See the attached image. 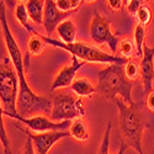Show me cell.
I'll return each mask as SVG.
<instances>
[{"mask_svg":"<svg viewBox=\"0 0 154 154\" xmlns=\"http://www.w3.org/2000/svg\"><path fill=\"white\" fill-rule=\"evenodd\" d=\"M0 25H2L3 36L5 40V45L8 48V52L10 56V59L12 62L17 78H19V97H17V112L21 116L26 117L29 115H33L37 112L49 113L52 112V100L48 96L37 95L32 91L30 88L26 76H25V63L23 57L21 53V49L19 47L17 41L12 36V32L9 27V23L6 20V5L3 0H0Z\"/></svg>","mask_w":154,"mask_h":154,"instance_id":"1","label":"cell"},{"mask_svg":"<svg viewBox=\"0 0 154 154\" xmlns=\"http://www.w3.org/2000/svg\"><path fill=\"white\" fill-rule=\"evenodd\" d=\"M119 107V123L126 139V144L133 148L138 154H144L142 137L144 131V120L142 115V102L126 104L121 97L113 100Z\"/></svg>","mask_w":154,"mask_h":154,"instance_id":"2","label":"cell"},{"mask_svg":"<svg viewBox=\"0 0 154 154\" xmlns=\"http://www.w3.org/2000/svg\"><path fill=\"white\" fill-rule=\"evenodd\" d=\"M132 89L133 82L127 79L122 64H110L97 74L96 91L105 99L115 100L121 97L126 104H133Z\"/></svg>","mask_w":154,"mask_h":154,"instance_id":"3","label":"cell"},{"mask_svg":"<svg viewBox=\"0 0 154 154\" xmlns=\"http://www.w3.org/2000/svg\"><path fill=\"white\" fill-rule=\"evenodd\" d=\"M42 40L45 41L46 45L53 46L56 48L64 49L67 52L72 53V56H75L80 60L89 62V63H104V64H125L130 60L128 58H125L122 56H113L109 54L104 51L99 49L97 47H94L89 43L84 42H74V43H64L62 41L54 40V38L49 36H42Z\"/></svg>","mask_w":154,"mask_h":154,"instance_id":"4","label":"cell"},{"mask_svg":"<svg viewBox=\"0 0 154 154\" xmlns=\"http://www.w3.org/2000/svg\"><path fill=\"white\" fill-rule=\"evenodd\" d=\"M10 58L0 62V101L4 109V115L12 116L17 112V97H19V78L14 66L10 64Z\"/></svg>","mask_w":154,"mask_h":154,"instance_id":"5","label":"cell"},{"mask_svg":"<svg viewBox=\"0 0 154 154\" xmlns=\"http://www.w3.org/2000/svg\"><path fill=\"white\" fill-rule=\"evenodd\" d=\"M52 112L51 120L54 122L70 121L73 119H79L85 115V107L80 99H75L70 94L59 93L56 94L52 101Z\"/></svg>","mask_w":154,"mask_h":154,"instance_id":"6","label":"cell"},{"mask_svg":"<svg viewBox=\"0 0 154 154\" xmlns=\"http://www.w3.org/2000/svg\"><path fill=\"white\" fill-rule=\"evenodd\" d=\"M90 36L91 40L97 45L106 43L111 52L115 53L119 47V37L115 36L111 31L110 21L96 11L90 23Z\"/></svg>","mask_w":154,"mask_h":154,"instance_id":"7","label":"cell"},{"mask_svg":"<svg viewBox=\"0 0 154 154\" xmlns=\"http://www.w3.org/2000/svg\"><path fill=\"white\" fill-rule=\"evenodd\" d=\"M10 117L15 119L16 121H19L23 125H26L35 133H43V132H51V131H68L72 125L70 121L54 122L52 120H48L45 116H35V117L27 119V117H23L21 115L16 113Z\"/></svg>","mask_w":154,"mask_h":154,"instance_id":"8","label":"cell"},{"mask_svg":"<svg viewBox=\"0 0 154 154\" xmlns=\"http://www.w3.org/2000/svg\"><path fill=\"white\" fill-rule=\"evenodd\" d=\"M19 130L26 134V137L31 138L33 147L36 149V154H48L49 149L58 140L70 137L69 131H51V132H43V133H31L29 130H23L21 127H19Z\"/></svg>","mask_w":154,"mask_h":154,"instance_id":"9","label":"cell"},{"mask_svg":"<svg viewBox=\"0 0 154 154\" xmlns=\"http://www.w3.org/2000/svg\"><path fill=\"white\" fill-rule=\"evenodd\" d=\"M76 10L62 11L58 9L56 0H45V14H43V25L47 36H51L58 27V25L68 20L69 16L75 14Z\"/></svg>","mask_w":154,"mask_h":154,"instance_id":"10","label":"cell"},{"mask_svg":"<svg viewBox=\"0 0 154 154\" xmlns=\"http://www.w3.org/2000/svg\"><path fill=\"white\" fill-rule=\"evenodd\" d=\"M140 79L143 83L144 93H150L153 90L154 83V47H143V57L139 64Z\"/></svg>","mask_w":154,"mask_h":154,"instance_id":"11","label":"cell"},{"mask_svg":"<svg viewBox=\"0 0 154 154\" xmlns=\"http://www.w3.org/2000/svg\"><path fill=\"white\" fill-rule=\"evenodd\" d=\"M84 60H80L79 58H76L75 56H72V64L68 67L62 68V70L57 74L56 79L53 80V84L51 86V90L54 91L57 89H63L70 86L72 83L74 82L75 74L78 73V70L84 66Z\"/></svg>","mask_w":154,"mask_h":154,"instance_id":"12","label":"cell"},{"mask_svg":"<svg viewBox=\"0 0 154 154\" xmlns=\"http://www.w3.org/2000/svg\"><path fill=\"white\" fill-rule=\"evenodd\" d=\"M26 10L29 17L41 25L43 23V14H45V0H27L26 3Z\"/></svg>","mask_w":154,"mask_h":154,"instance_id":"13","label":"cell"},{"mask_svg":"<svg viewBox=\"0 0 154 154\" xmlns=\"http://www.w3.org/2000/svg\"><path fill=\"white\" fill-rule=\"evenodd\" d=\"M57 32L60 37L62 42L64 43H74L75 36H76V27L72 20H66L58 25Z\"/></svg>","mask_w":154,"mask_h":154,"instance_id":"14","label":"cell"},{"mask_svg":"<svg viewBox=\"0 0 154 154\" xmlns=\"http://www.w3.org/2000/svg\"><path fill=\"white\" fill-rule=\"evenodd\" d=\"M70 89L80 97H89V96H91L94 93H96V89L93 86V84L86 78L75 79L72 83Z\"/></svg>","mask_w":154,"mask_h":154,"instance_id":"15","label":"cell"},{"mask_svg":"<svg viewBox=\"0 0 154 154\" xmlns=\"http://www.w3.org/2000/svg\"><path fill=\"white\" fill-rule=\"evenodd\" d=\"M69 133H70V137H73L76 140H80V142L86 140L89 138L88 125L80 119H75L70 125Z\"/></svg>","mask_w":154,"mask_h":154,"instance_id":"16","label":"cell"},{"mask_svg":"<svg viewBox=\"0 0 154 154\" xmlns=\"http://www.w3.org/2000/svg\"><path fill=\"white\" fill-rule=\"evenodd\" d=\"M111 130H112V123L109 122L107 123V127L105 130V133H104V137H102V142L100 144V148H99V152L97 154H110L109 153V148H110V136H111ZM128 146L126 144V142H121V146H120V149L117 152V154H125L126 150H127Z\"/></svg>","mask_w":154,"mask_h":154,"instance_id":"17","label":"cell"},{"mask_svg":"<svg viewBox=\"0 0 154 154\" xmlns=\"http://www.w3.org/2000/svg\"><path fill=\"white\" fill-rule=\"evenodd\" d=\"M147 30L142 25H137L134 29V42H136V53L138 57H143V47L146 45Z\"/></svg>","mask_w":154,"mask_h":154,"instance_id":"18","label":"cell"},{"mask_svg":"<svg viewBox=\"0 0 154 154\" xmlns=\"http://www.w3.org/2000/svg\"><path fill=\"white\" fill-rule=\"evenodd\" d=\"M45 45L46 43L42 40L41 33L33 31V36H31L29 40V52L33 56H40L45 49Z\"/></svg>","mask_w":154,"mask_h":154,"instance_id":"19","label":"cell"},{"mask_svg":"<svg viewBox=\"0 0 154 154\" xmlns=\"http://www.w3.org/2000/svg\"><path fill=\"white\" fill-rule=\"evenodd\" d=\"M15 17L17 19V21L22 25V26L26 29L29 32L33 33V27L29 23V14H27V10H26V5L23 4H19L16 6V10H15Z\"/></svg>","mask_w":154,"mask_h":154,"instance_id":"20","label":"cell"},{"mask_svg":"<svg viewBox=\"0 0 154 154\" xmlns=\"http://www.w3.org/2000/svg\"><path fill=\"white\" fill-rule=\"evenodd\" d=\"M3 116H4V109H3V105H2V101H0V142H2V144H3L4 153L5 154H11L10 140H9V137H8V133H6V130H5V126H4Z\"/></svg>","mask_w":154,"mask_h":154,"instance_id":"21","label":"cell"},{"mask_svg":"<svg viewBox=\"0 0 154 154\" xmlns=\"http://www.w3.org/2000/svg\"><path fill=\"white\" fill-rule=\"evenodd\" d=\"M125 74L127 76L128 80L134 82L140 76V70H139V66L134 62V60H128L125 64Z\"/></svg>","mask_w":154,"mask_h":154,"instance_id":"22","label":"cell"},{"mask_svg":"<svg viewBox=\"0 0 154 154\" xmlns=\"http://www.w3.org/2000/svg\"><path fill=\"white\" fill-rule=\"evenodd\" d=\"M137 19H138V22H139V25H142V26H148V25L150 23V21H152V17H153V15H152V9L147 5V4H144L142 8H140L139 10H138V12H137Z\"/></svg>","mask_w":154,"mask_h":154,"instance_id":"23","label":"cell"},{"mask_svg":"<svg viewBox=\"0 0 154 154\" xmlns=\"http://www.w3.org/2000/svg\"><path fill=\"white\" fill-rule=\"evenodd\" d=\"M119 46H120V53H121V56L130 59V57L134 52V43L131 40H123V41H121V43Z\"/></svg>","mask_w":154,"mask_h":154,"instance_id":"24","label":"cell"},{"mask_svg":"<svg viewBox=\"0 0 154 154\" xmlns=\"http://www.w3.org/2000/svg\"><path fill=\"white\" fill-rule=\"evenodd\" d=\"M144 5V0H130L127 3V11L128 14L132 15V16H136L138 10Z\"/></svg>","mask_w":154,"mask_h":154,"instance_id":"25","label":"cell"},{"mask_svg":"<svg viewBox=\"0 0 154 154\" xmlns=\"http://www.w3.org/2000/svg\"><path fill=\"white\" fill-rule=\"evenodd\" d=\"M56 4L58 6V9L62 10V11H72V10H74L73 6H72L70 0H56Z\"/></svg>","mask_w":154,"mask_h":154,"instance_id":"26","label":"cell"},{"mask_svg":"<svg viewBox=\"0 0 154 154\" xmlns=\"http://www.w3.org/2000/svg\"><path fill=\"white\" fill-rule=\"evenodd\" d=\"M22 154H35V147H33V143L30 137H26V142H25Z\"/></svg>","mask_w":154,"mask_h":154,"instance_id":"27","label":"cell"},{"mask_svg":"<svg viewBox=\"0 0 154 154\" xmlns=\"http://www.w3.org/2000/svg\"><path fill=\"white\" fill-rule=\"evenodd\" d=\"M109 3V6L111 10L116 11V10H120L122 9V5H123V0H107Z\"/></svg>","mask_w":154,"mask_h":154,"instance_id":"28","label":"cell"},{"mask_svg":"<svg viewBox=\"0 0 154 154\" xmlns=\"http://www.w3.org/2000/svg\"><path fill=\"white\" fill-rule=\"evenodd\" d=\"M147 106L150 111L154 112V90H152L147 96Z\"/></svg>","mask_w":154,"mask_h":154,"instance_id":"29","label":"cell"},{"mask_svg":"<svg viewBox=\"0 0 154 154\" xmlns=\"http://www.w3.org/2000/svg\"><path fill=\"white\" fill-rule=\"evenodd\" d=\"M70 3H72V6H73L74 10H78L79 6H80L82 3H83V0H70Z\"/></svg>","mask_w":154,"mask_h":154,"instance_id":"30","label":"cell"},{"mask_svg":"<svg viewBox=\"0 0 154 154\" xmlns=\"http://www.w3.org/2000/svg\"><path fill=\"white\" fill-rule=\"evenodd\" d=\"M3 2L5 3V5L10 9H14L15 8V0H3Z\"/></svg>","mask_w":154,"mask_h":154,"instance_id":"31","label":"cell"},{"mask_svg":"<svg viewBox=\"0 0 154 154\" xmlns=\"http://www.w3.org/2000/svg\"><path fill=\"white\" fill-rule=\"evenodd\" d=\"M85 2H88V3H93V2H95V0H85Z\"/></svg>","mask_w":154,"mask_h":154,"instance_id":"32","label":"cell"},{"mask_svg":"<svg viewBox=\"0 0 154 154\" xmlns=\"http://www.w3.org/2000/svg\"><path fill=\"white\" fill-rule=\"evenodd\" d=\"M128 2H130V0H123V3H125V4H127Z\"/></svg>","mask_w":154,"mask_h":154,"instance_id":"33","label":"cell"}]
</instances>
